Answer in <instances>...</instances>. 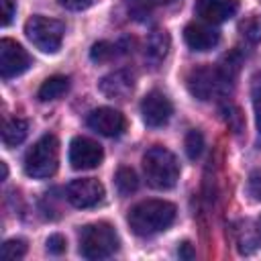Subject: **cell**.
Segmentation results:
<instances>
[{
    "mask_svg": "<svg viewBox=\"0 0 261 261\" xmlns=\"http://www.w3.org/2000/svg\"><path fill=\"white\" fill-rule=\"evenodd\" d=\"M2 259H20L27 255V241L24 239H8L0 249Z\"/></svg>",
    "mask_w": 261,
    "mask_h": 261,
    "instance_id": "cell-22",
    "label": "cell"
},
{
    "mask_svg": "<svg viewBox=\"0 0 261 261\" xmlns=\"http://www.w3.org/2000/svg\"><path fill=\"white\" fill-rule=\"evenodd\" d=\"M188 90L194 98L198 100H212L220 94H224L228 90V80L224 77V73L220 71V67H212V65H202V67H194L188 73Z\"/></svg>",
    "mask_w": 261,
    "mask_h": 261,
    "instance_id": "cell-6",
    "label": "cell"
},
{
    "mask_svg": "<svg viewBox=\"0 0 261 261\" xmlns=\"http://www.w3.org/2000/svg\"><path fill=\"white\" fill-rule=\"evenodd\" d=\"M88 126L104 137H118L126 128V120L118 110L102 106L88 114Z\"/></svg>",
    "mask_w": 261,
    "mask_h": 261,
    "instance_id": "cell-11",
    "label": "cell"
},
{
    "mask_svg": "<svg viewBox=\"0 0 261 261\" xmlns=\"http://www.w3.org/2000/svg\"><path fill=\"white\" fill-rule=\"evenodd\" d=\"M239 0H196V14L210 24H220L234 16Z\"/></svg>",
    "mask_w": 261,
    "mask_h": 261,
    "instance_id": "cell-13",
    "label": "cell"
},
{
    "mask_svg": "<svg viewBox=\"0 0 261 261\" xmlns=\"http://www.w3.org/2000/svg\"><path fill=\"white\" fill-rule=\"evenodd\" d=\"M173 112V106L169 102V98L159 92V90H151L143 102H141V114H143V120L147 126L151 128H157V126H163L169 116Z\"/></svg>",
    "mask_w": 261,
    "mask_h": 261,
    "instance_id": "cell-10",
    "label": "cell"
},
{
    "mask_svg": "<svg viewBox=\"0 0 261 261\" xmlns=\"http://www.w3.org/2000/svg\"><path fill=\"white\" fill-rule=\"evenodd\" d=\"M59 163V141L55 135H43L24 155V173L35 179L51 177Z\"/></svg>",
    "mask_w": 261,
    "mask_h": 261,
    "instance_id": "cell-4",
    "label": "cell"
},
{
    "mask_svg": "<svg viewBox=\"0 0 261 261\" xmlns=\"http://www.w3.org/2000/svg\"><path fill=\"white\" fill-rule=\"evenodd\" d=\"M184 39L192 51H210L218 45L220 33L210 22H190L184 29Z\"/></svg>",
    "mask_w": 261,
    "mask_h": 261,
    "instance_id": "cell-12",
    "label": "cell"
},
{
    "mask_svg": "<svg viewBox=\"0 0 261 261\" xmlns=\"http://www.w3.org/2000/svg\"><path fill=\"white\" fill-rule=\"evenodd\" d=\"M177 255H179L181 259H194V255H196V253H194L192 245L186 241V243H181V245H179V249H177Z\"/></svg>",
    "mask_w": 261,
    "mask_h": 261,
    "instance_id": "cell-29",
    "label": "cell"
},
{
    "mask_svg": "<svg viewBox=\"0 0 261 261\" xmlns=\"http://www.w3.org/2000/svg\"><path fill=\"white\" fill-rule=\"evenodd\" d=\"M116 55V45L108 43V41H100V43H94L92 49H90V57L92 61L96 63H102V61H108Z\"/></svg>",
    "mask_w": 261,
    "mask_h": 261,
    "instance_id": "cell-23",
    "label": "cell"
},
{
    "mask_svg": "<svg viewBox=\"0 0 261 261\" xmlns=\"http://www.w3.org/2000/svg\"><path fill=\"white\" fill-rule=\"evenodd\" d=\"M118 251V234L108 222L86 224L80 232V255L86 259H108Z\"/></svg>",
    "mask_w": 261,
    "mask_h": 261,
    "instance_id": "cell-3",
    "label": "cell"
},
{
    "mask_svg": "<svg viewBox=\"0 0 261 261\" xmlns=\"http://www.w3.org/2000/svg\"><path fill=\"white\" fill-rule=\"evenodd\" d=\"M69 90V80L65 75H51L43 82V86L39 88V100L41 102H49V100H57L61 98L65 92Z\"/></svg>",
    "mask_w": 261,
    "mask_h": 261,
    "instance_id": "cell-17",
    "label": "cell"
},
{
    "mask_svg": "<svg viewBox=\"0 0 261 261\" xmlns=\"http://www.w3.org/2000/svg\"><path fill=\"white\" fill-rule=\"evenodd\" d=\"M65 196L71 206L75 208H92L102 202L104 198V186L94 177H82L69 181L65 188Z\"/></svg>",
    "mask_w": 261,
    "mask_h": 261,
    "instance_id": "cell-7",
    "label": "cell"
},
{
    "mask_svg": "<svg viewBox=\"0 0 261 261\" xmlns=\"http://www.w3.org/2000/svg\"><path fill=\"white\" fill-rule=\"evenodd\" d=\"M143 171L151 188L169 190L179 177V163L175 155L165 147H151L143 157Z\"/></svg>",
    "mask_w": 261,
    "mask_h": 261,
    "instance_id": "cell-2",
    "label": "cell"
},
{
    "mask_svg": "<svg viewBox=\"0 0 261 261\" xmlns=\"http://www.w3.org/2000/svg\"><path fill=\"white\" fill-rule=\"evenodd\" d=\"M253 108H255V122H257V130L261 135V82L255 84L253 90Z\"/></svg>",
    "mask_w": 261,
    "mask_h": 261,
    "instance_id": "cell-26",
    "label": "cell"
},
{
    "mask_svg": "<svg viewBox=\"0 0 261 261\" xmlns=\"http://www.w3.org/2000/svg\"><path fill=\"white\" fill-rule=\"evenodd\" d=\"M259 237H261V218H259Z\"/></svg>",
    "mask_w": 261,
    "mask_h": 261,
    "instance_id": "cell-32",
    "label": "cell"
},
{
    "mask_svg": "<svg viewBox=\"0 0 261 261\" xmlns=\"http://www.w3.org/2000/svg\"><path fill=\"white\" fill-rule=\"evenodd\" d=\"M128 226L137 237H153L171 226L175 206L165 200H143L128 210Z\"/></svg>",
    "mask_w": 261,
    "mask_h": 261,
    "instance_id": "cell-1",
    "label": "cell"
},
{
    "mask_svg": "<svg viewBox=\"0 0 261 261\" xmlns=\"http://www.w3.org/2000/svg\"><path fill=\"white\" fill-rule=\"evenodd\" d=\"M239 31L249 43H259L261 41V16H257V14L247 16L245 20H241Z\"/></svg>",
    "mask_w": 261,
    "mask_h": 261,
    "instance_id": "cell-20",
    "label": "cell"
},
{
    "mask_svg": "<svg viewBox=\"0 0 261 261\" xmlns=\"http://www.w3.org/2000/svg\"><path fill=\"white\" fill-rule=\"evenodd\" d=\"M92 0H59L61 6H65L67 10H84L90 6Z\"/></svg>",
    "mask_w": 261,
    "mask_h": 261,
    "instance_id": "cell-28",
    "label": "cell"
},
{
    "mask_svg": "<svg viewBox=\"0 0 261 261\" xmlns=\"http://www.w3.org/2000/svg\"><path fill=\"white\" fill-rule=\"evenodd\" d=\"M102 147L88 137H75L69 143V163L73 169H94L102 163Z\"/></svg>",
    "mask_w": 261,
    "mask_h": 261,
    "instance_id": "cell-9",
    "label": "cell"
},
{
    "mask_svg": "<svg viewBox=\"0 0 261 261\" xmlns=\"http://www.w3.org/2000/svg\"><path fill=\"white\" fill-rule=\"evenodd\" d=\"M0 167H2V179H6V175H8V167H6V163L2 161V163H0Z\"/></svg>",
    "mask_w": 261,
    "mask_h": 261,
    "instance_id": "cell-30",
    "label": "cell"
},
{
    "mask_svg": "<svg viewBox=\"0 0 261 261\" xmlns=\"http://www.w3.org/2000/svg\"><path fill=\"white\" fill-rule=\"evenodd\" d=\"M65 247H67V243H65V239L61 234H51L47 239V251L51 255H61L65 251Z\"/></svg>",
    "mask_w": 261,
    "mask_h": 261,
    "instance_id": "cell-25",
    "label": "cell"
},
{
    "mask_svg": "<svg viewBox=\"0 0 261 261\" xmlns=\"http://www.w3.org/2000/svg\"><path fill=\"white\" fill-rule=\"evenodd\" d=\"M24 33L27 39L43 53H55L61 47L63 41V33L65 27L63 22L55 20V18H47V16H31L24 24Z\"/></svg>",
    "mask_w": 261,
    "mask_h": 261,
    "instance_id": "cell-5",
    "label": "cell"
},
{
    "mask_svg": "<svg viewBox=\"0 0 261 261\" xmlns=\"http://www.w3.org/2000/svg\"><path fill=\"white\" fill-rule=\"evenodd\" d=\"M169 53V35L163 29H155L145 43V61L151 67H159V63Z\"/></svg>",
    "mask_w": 261,
    "mask_h": 261,
    "instance_id": "cell-15",
    "label": "cell"
},
{
    "mask_svg": "<svg viewBox=\"0 0 261 261\" xmlns=\"http://www.w3.org/2000/svg\"><path fill=\"white\" fill-rule=\"evenodd\" d=\"M184 147H186L188 157H190L192 161H196V159L202 155V151H204V137H202V133H200V130H190V133L186 135Z\"/></svg>",
    "mask_w": 261,
    "mask_h": 261,
    "instance_id": "cell-21",
    "label": "cell"
},
{
    "mask_svg": "<svg viewBox=\"0 0 261 261\" xmlns=\"http://www.w3.org/2000/svg\"><path fill=\"white\" fill-rule=\"evenodd\" d=\"M114 184H116V190L120 196H128L137 190L139 186V179H137V173L130 169V167H120L116 171V177H114Z\"/></svg>",
    "mask_w": 261,
    "mask_h": 261,
    "instance_id": "cell-18",
    "label": "cell"
},
{
    "mask_svg": "<svg viewBox=\"0 0 261 261\" xmlns=\"http://www.w3.org/2000/svg\"><path fill=\"white\" fill-rule=\"evenodd\" d=\"M31 65L29 53L12 39H2L0 41V75L4 80L16 77L22 71H27Z\"/></svg>",
    "mask_w": 261,
    "mask_h": 261,
    "instance_id": "cell-8",
    "label": "cell"
},
{
    "mask_svg": "<svg viewBox=\"0 0 261 261\" xmlns=\"http://www.w3.org/2000/svg\"><path fill=\"white\" fill-rule=\"evenodd\" d=\"M0 8H2L0 22H2V27H6V24H10V20L14 16V4H12V0H0Z\"/></svg>",
    "mask_w": 261,
    "mask_h": 261,
    "instance_id": "cell-27",
    "label": "cell"
},
{
    "mask_svg": "<svg viewBox=\"0 0 261 261\" xmlns=\"http://www.w3.org/2000/svg\"><path fill=\"white\" fill-rule=\"evenodd\" d=\"M247 192H249V196H253L255 200H261V169H257V171H253V173L249 175Z\"/></svg>",
    "mask_w": 261,
    "mask_h": 261,
    "instance_id": "cell-24",
    "label": "cell"
},
{
    "mask_svg": "<svg viewBox=\"0 0 261 261\" xmlns=\"http://www.w3.org/2000/svg\"><path fill=\"white\" fill-rule=\"evenodd\" d=\"M157 2H163V4H169V2H175V0H157Z\"/></svg>",
    "mask_w": 261,
    "mask_h": 261,
    "instance_id": "cell-31",
    "label": "cell"
},
{
    "mask_svg": "<svg viewBox=\"0 0 261 261\" xmlns=\"http://www.w3.org/2000/svg\"><path fill=\"white\" fill-rule=\"evenodd\" d=\"M100 92L106 96V98H118V100H124L133 88H135V77L130 71L126 69H118V71H112L108 75H104L98 84Z\"/></svg>",
    "mask_w": 261,
    "mask_h": 261,
    "instance_id": "cell-14",
    "label": "cell"
},
{
    "mask_svg": "<svg viewBox=\"0 0 261 261\" xmlns=\"http://www.w3.org/2000/svg\"><path fill=\"white\" fill-rule=\"evenodd\" d=\"M126 10L133 20L145 22L153 14V0H126Z\"/></svg>",
    "mask_w": 261,
    "mask_h": 261,
    "instance_id": "cell-19",
    "label": "cell"
},
{
    "mask_svg": "<svg viewBox=\"0 0 261 261\" xmlns=\"http://www.w3.org/2000/svg\"><path fill=\"white\" fill-rule=\"evenodd\" d=\"M27 133H29V124L24 118H18V116H12L4 122V128H2V141L6 147H16L20 145L24 139H27Z\"/></svg>",
    "mask_w": 261,
    "mask_h": 261,
    "instance_id": "cell-16",
    "label": "cell"
}]
</instances>
